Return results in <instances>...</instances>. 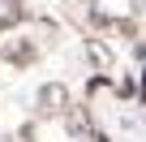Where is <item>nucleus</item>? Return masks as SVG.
Wrapping results in <instances>:
<instances>
[{"instance_id": "6", "label": "nucleus", "mask_w": 146, "mask_h": 142, "mask_svg": "<svg viewBox=\"0 0 146 142\" xmlns=\"http://www.w3.org/2000/svg\"><path fill=\"white\" fill-rule=\"evenodd\" d=\"M142 103H146V78H142Z\"/></svg>"}, {"instance_id": "4", "label": "nucleus", "mask_w": 146, "mask_h": 142, "mask_svg": "<svg viewBox=\"0 0 146 142\" xmlns=\"http://www.w3.org/2000/svg\"><path fill=\"white\" fill-rule=\"evenodd\" d=\"M133 30H137V26H133V22H129V17H125V22H116V35H125V39H129V35H133Z\"/></svg>"}, {"instance_id": "5", "label": "nucleus", "mask_w": 146, "mask_h": 142, "mask_svg": "<svg viewBox=\"0 0 146 142\" xmlns=\"http://www.w3.org/2000/svg\"><path fill=\"white\" fill-rule=\"evenodd\" d=\"M90 56H95L99 65H108V47H99V43H90Z\"/></svg>"}, {"instance_id": "2", "label": "nucleus", "mask_w": 146, "mask_h": 142, "mask_svg": "<svg viewBox=\"0 0 146 142\" xmlns=\"http://www.w3.org/2000/svg\"><path fill=\"white\" fill-rule=\"evenodd\" d=\"M5 60L9 65H30L35 60V43L30 39H9L5 43Z\"/></svg>"}, {"instance_id": "3", "label": "nucleus", "mask_w": 146, "mask_h": 142, "mask_svg": "<svg viewBox=\"0 0 146 142\" xmlns=\"http://www.w3.org/2000/svg\"><path fill=\"white\" fill-rule=\"evenodd\" d=\"M64 125H69V133H86V129H90V112H82V108H64Z\"/></svg>"}, {"instance_id": "7", "label": "nucleus", "mask_w": 146, "mask_h": 142, "mask_svg": "<svg viewBox=\"0 0 146 142\" xmlns=\"http://www.w3.org/2000/svg\"><path fill=\"white\" fill-rule=\"evenodd\" d=\"M95 142H108V138H103V133H95Z\"/></svg>"}, {"instance_id": "1", "label": "nucleus", "mask_w": 146, "mask_h": 142, "mask_svg": "<svg viewBox=\"0 0 146 142\" xmlns=\"http://www.w3.org/2000/svg\"><path fill=\"white\" fill-rule=\"evenodd\" d=\"M64 108H69V86H64V82L39 86V112H43V116H64Z\"/></svg>"}]
</instances>
